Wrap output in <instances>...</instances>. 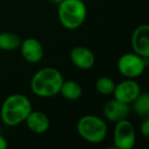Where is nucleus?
Segmentation results:
<instances>
[{
    "mask_svg": "<svg viewBox=\"0 0 149 149\" xmlns=\"http://www.w3.org/2000/svg\"><path fill=\"white\" fill-rule=\"evenodd\" d=\"M77 131L85 141L92 144H98L102 142L107 135V125L99 116L86 114L78 120Z\"/></svg>",
    "mask_w": 149,
    "mask_h": 149,
    "instance_id": "obj_4",
    "label": "nucleus"
},
{
    "mask_svg": "<svg viewBox=\"0 0 149 149\" xmlns=\"http://www.w3.org/2000/svg\"><path fill=\"white\" fill-rule=\"evenodd\" d=\"M133 51L142 57H149V26L140 25L134 30L131 38Z\"/></svg>",
    "mask_w": 149,
    "mask_h": 149,
    "instance_id": "obj_8",
    "label": "nucleus"
},
{
    "mask_svg": "<svg viewBox=\"0 0 149 149\" xmlns=\"http://www.w3.org/2000/svg\"><path fill=\"white\" fill-rule=\"evenodd\" d=\"M140 93L141 88L139 84L134 79H126L118 84H116L112 95L114 96V99L131 104Z\"/></svg>",
    "mask_w": 149,
    "mask_h": 149,
    "instance_id": "obj_7",
    "label": "nucleus"
},
{
    "mask_svg": "<svg viewBox=\"0 0 149 149\" xmlns=\"http://www.w3.org/2000/svg\"><path fill=\"white\" fill-rule=\"evenodd\" d=\"M134 110L141 116H148L149 114V95L147 92H141L137 98L132 102Z\"/></svg>",
    "mask_w": 149,
    "mask_h": 149,
    "instance_id": "obj_15",
    "label": "nucleus"
},
{
    "mask_svg": "<svg viewBox=\"0 0 149 149\" xmlns=\"http://www.w3.org/2000/svg\"><path fill=\"white\" fill-rule=\"evenodd\" d=\"M103 114L106 120L113 123L126 120L130 114V104L124 103L116 99L109 100L104 104Z\"/></svg>",
    "mask_w": 149,
    "mask_h": 149,
    "instance_id": "obj_10",
    "label": "nucleus"
},
{
    "mask_svg": "<svg viewBox=\"0 0 149 149\" xmlns=\"http://www.w3.org/2000/svg\"><path fill=\"white\" fill-rule=\"evenodd\" d=\"M21 53L24 59L31 63H37L41 61L44 55V49L40 41L35 38H27L21 42L19 45Z\"/></svg>",
    "mask_w": 149,
    "mask_h": 149,
    "instance_id": "obj_9",
    "label": "nucleus"
},
{
    "mask_svg": "<svg viewBox=\"0 0 149 149\" xmlns=\"http://www.w3.org/2000/svg\"><path fill=\"white\" fill-rule=\"evenodd\" d=\"M149 57H142L135 52L125 53L118 60V70L127 79H136L144 72Z\"/></svg>",
    "mask_w": 149,
    "mask_h": 149,
    "instance_id": "obj_5",
    "label": "nucleus"
},
{
    "mask_svg": "<svg viewBox=\"0 0 149 149\" xmlns=\"http://www.w3.org/2000/svg\"><path fill=\"white\" fill-rule=\"evenodd\" d=\"M70 57L74 66L80 70H87L93 68L95 63L94 53L87 47L84 46H76L70 50Z\"/></svg>",
    "mask_w": 149,
    "mask_h": 149,
    "instance_id": "obj_11",
    "label": "nucleus"
},
{
    "mask_svg": "<svg viewBox=\"0 0 149 149\" xmlns=\"http://www.w3.org/2000/svg\"><path fill=\"white\" fill-rule=\"evenodd\" d=\"M63 82L62 74L57 68L47 66L39 70L31 79L30 87L35 95L39 97H53L59 93Z\"/></svg>",
    "mask_w": 149,
    "mask_h": 149,
    "instance_id": "obj_1",
    "label": "nucleus"
},
{
    "mask_svg": "<svg viewBox=\"0 0 149 149\" xmlns=\"http://www.w3.org/2000/svg\"><path fill=\"white\" fill-rule=\"evenodd\" d=\"M112 138L116 148L132 149L136 143V132L132 123L128 118L116 123Z\"/></svg>",
    "mask_w": 149,
    "mask_h": 149,
    "instance_id": "obj_6",
    "label": "nucleus"
},
{
    "mask_svg": "<svg viewBox=\"0 0 149 149\" xmlns=\"http://www.w3.org/2000/svg\"><path fill=\"white\" fill-rule=\"evenodd\" d=\"M53 1H54V2H59V1H61V0H53Z\"/></svg>",
    "mask_w": 149,
    "mask_h": 149,
    "instance_id": "obj_19",
    "label": "nucleus"
},
{
    "mask_svg": "<svg viewBox=\"0 0 149 149\" xmlns=\"http://www.w3.org/2000/svg\"><path fill=\"white\" fill-rule=\"evenodd\" d=\"M116 88V83L113 80L108 77H101L96 81L95 89L101 95H111Z\"/></svg>",
    "mask_w": 149,
    "mask_h": 149,
    "instance_id": "obj_16",
    "label": "nucleus"
},
{
    "mask_svg": "<svg viewBox=\"0 0 149 149\" xmlns=\"http://www.w3.org/2000/svg\"><path fill=\"white\" fill-rule=\"evenodd\" d=\"M140 132L145 138H148L149 137V120L148 118H145V120H143L142 125L140 127Z\"/></svg>",
    "mask_w": 149,
    "mask_h": 149,
    "instance_id": "obj_17",
    "label": "nucleus"
},
{
    "mask_svg": "<svg viewBox=\"0 0 149 149\" xmlns=\"http://www.w3.org/2000/svg\"><path fill=\"white\" fill-rule=\"evenodd\" d=\"M57 15L64 29L76 30L85 22L87 7L82 0H61L58 2Z\"/></svg>",
    "mask_w": 149,
    "mask_h": 149,
    "instance_id": "obj_3",
    "label": "nucleus"
},
{
    "mask_svg": "<svg viewBox=\"0 0 149 149\" xmlns=\"http://www.w3.org/2000/svg\"><path fill=\"white\" fill-rule=\"evenodd\" d=\"M26 125L35 134H44L50 127L49 118L44 112L39 110H33L29 113L25 120Z\"/></svg>",
    "mask_w": 149,
    "mask_h": 149,
    "instance_id": "obj_12",
    "label": "nucleus"
},
{
    "mask_svg": "<svg viewBox=\"0 0 149 149\" xmlns=\"http://www.w3.org/2000/svg\"><path fill=\"white\" fill-rule=\"evenodd\" d=\"M21 38L15 33L3 32L0 33V49L5 51H13L19 49L21 45Z\"/></svg>",
    "mask_w": 149,
    "mask_h": 149,
    "instance_id": "obj_14",
    "label": "nucleus"
},
{
    "mask_svg": "<svg viewBox=\"0 0 149 149\" xmlns=\"http://www.w3.org/2000/svg\"><path fill=\"white\" fill-rule=\"evenodd\" d=\"M32 111V103L23 94H13L5 98L0 107V118L6 126L15 127L26 120Z\"/></svg>",
    "mask_w": 149,
    "mask_h": 149,
    "instance_id": "obj_2",
    "label": "nucleus"
},
{
    "mask_svg": "<svg viewBox=\"0 0 149 149\" xmlns=\"http://www.w3.org/2000/svg\"><path fill=\"white\" fill-rule=\"evenodd\" d=\"M8 144H7V141L4 137L0 136V149H6Z\"/></svg>",
    "mask_w": 149,
    "mask_h": 149,
    "instance_id": "obj_18",
    "label": "nucleus"
},
{
    "mask_svg": "<svg viewBox=\"0 0 149 149\" xmlns=\"http://www.w3.org/2000/svg\"><path fill=\"white\" fill-rule=\"evenodd\" d=\"M59 93L62 95V97L65 98L66 100H78L83 94V89H82L81 85L78 82L72 81V80H68V81L62 82L61 87H60Z\"/></svg>",
    "mask_w": 149,
    "mask_h": 149,
    "instance_id": "obj_13",
    "label": "nucleus"
}]
</instances>
